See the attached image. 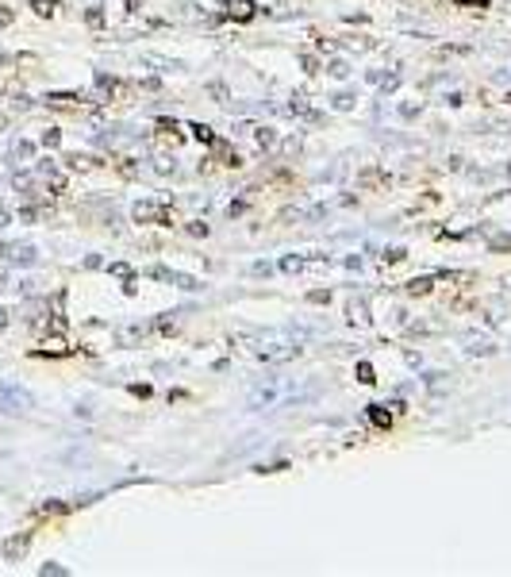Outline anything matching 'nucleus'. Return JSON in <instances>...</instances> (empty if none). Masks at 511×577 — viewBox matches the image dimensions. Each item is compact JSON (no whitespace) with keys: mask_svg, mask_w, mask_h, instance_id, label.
I'll use <instances>...</instances> for the list:
<instances>
[{"mask_svg":"<svg viewBox=\"0 0 511 577\" xmlns=\"http://www.w3.org/2000/svg\"><path fill=\"white\" fill-rule=\"evenodd\" d=\"M135 220H139V223H169V220H174V212H169V204L139 200V204H135Z\"/></svg>","mask_w":511,"mask_h":577,"instance_id":"f257e3e1","label":"nucleus"},{"mask_svg":"<svg viewBox=\"0 0 511 577\" xmlns=\"http://www.w3.org/2000/svg\"><path fill=\"white\" fill-rule=\"evenodd\" d=\"M231 19H239V24H246V19L258 16V4L254 0H231V12H227Z\"/></svg>","mask_w":511,"mask_h":577,"instance_id":"f03ea898","label":"nucleus"},{"mask_svg":"<svg viewBox=\"0 0 511 577\" xmlns=\"http://www.w3.org/2000/svg\"><path fill=\"white\" fill-rule=\"evenodd\" d=\"M39 355H54V358H58V355H69V343H66L62 335H54V339H47V343L39 346Z\"/></svg>","mask_w":511,"mask_h":577,"instance_id":"7ed1b4c3","label":"nucleus"},{"mask_svg":"<svg viewBox=\"0 0 511 577\" xmlns=\"http://www.w3.org/2000/svg\"><path fill=\"white\" fill-rule=\"evenodd\" d=\"M77 100H81L77 92H50V97H47V104H54V108H74Z\"/></svg>","mask_w":511,"mask_h":577,"instance_id":"20e7f679","label":"nucleus"},{"mask_svg":"<svg viewBox=\"0 0 511 577\" xmlns=\"http://www.w3.org/2000/svg\"><path fill=\"white\" fill-rule=\"evenodd\" d=\"M369 420L377 423V428H388V423H392V416H388L380 404H369Z\"/></svg>","mask_w":511,"mask_h":577,"instance_id":"39448f33","label":"nucleus"},{"mask_svg":"<svg viewBox=\"0 0 511 577\" xmlns=\"http://www.w3.org/2000/svg\"><path fill=\"white\" fill-rule=\"evenodd\" d=\"M24 551H27V535H19V539H12V543L4 546V558H19Z\"/></svg>","mask_w":511,"mask_h":577,"instance_id":"423d86ee","label":"nucleus"},{"mask_svg":"<svg viewBox=\"0 0 511 577\" xmlns=\"http://www.w3.org/2000/svg\"><path fill=\"white\" fill-rule=\"evenodd\" d=\"M254 139H258V147H273L277 135H273V127H254Z\"/></svg>","mask_w":511,"mask_h":577,"instance_id":"0eeeda50","label":"nucleus"},{"mask_svg":"<svg viewBox=\"0 0 511 577\" xmlns=\"http://www.w3.org/2000/svg\"><path fill=\"white\" fill-rule=\"evenodd\" d=\"M408 293H412V297H419V293H430V277H415V281H408Z\"/></svg>","mask_w":511,"mask_h":577,"instance_id":"6e6552de","label":"nucleus"},{"mask_svg":"<svg viewBox=\"0 0 511 577\" xmlns=\"http://www.w3.org/2000/svg\"><path fill=\"white\" fill-rule=\"evenodd\" d=\"M31 8H35V16H54V8H58V4H54V0H35Z\"/></svg>","mask_w":511,"mask_h":577,"instance_id":"1a4fd4ad","label":"nucleus"},{"mask_svg":"<svg viewBox=\"0 0 511 577\" xmlns=\"http://www.w3.org/2000/svg\"><path fill=\"white\" fill-rule=\"evenodd\" d=\"M66 165H69V170H89L92 158H85V154H69V158H66Z\"/></svg>","mask_w":511,"mask_h":577,"instance_id":"9d476101","label":"nucleus"},{"mask_svg":"<svg viewBox=\"0 0 511 577\" xmlns=\"http://www.w3.org/2000/svg\"><path fill=\"white\" fill-rule=\"evenodd\" d=\"M192 135H196L200 143H215V135H212V127H204V124H192Z\"/></svg>","mask_w":511,"mask_h":577,"instance_id":"9b49d317","label":"nucleus"},{"mask_svg":"<svg viewBox=\"0 0 511 577\" xmlns=\"http://www.w3.org/2000/svg\"><path fill=\"white\" fill-rule=\"evenodd\" d=\"M358 381H362V385H373V381H377V377H373V366L369 362L358 366Z\"/></svg>","mask_w":511,"mask_h":577,"instance_id":"f8f14e48","label":"nucleus"},{"mask_svg":"<svg viewBox=\"0 0 511 577\" xmlns=\"http://www.w3.org/2000/svg\"><path fill=\"white\" fill-rule=\"evenodd\" d=\"M12 258H16L19 266H31V262H35V250H31V247H19V250H16V254H12Z\"/></svg>","mask_w":511,"mask_h":577,"instance_id":"ddd939ff","label":"nucleus"},{"mask_svg":"<svg viewBox=\"0 0 511 577\" xmlns=\"http://www.w3.org/2000/svg\"><path fill=\"white\" fill-rule=\"evenodd\" d=\"M208 92H212V97H215V100H219V104H223V100H227V89H223V85H219V81H215V85H208Z\"/></svg>","mask_w":511,"mask_h":577,"instance_id":"4468645a","label":"nucleus"},{"mask_svg":"<svg viewBox=\"0 0 511 577\" xmlns=\"http://www.w3.org/2000/svg\"><path fill=\"white\" fill-rule=\"evenodd\" d=\"M189 235H208V223L192 220V223H189Z\"/></svg>","mask_w":511,"mask_h":577,"instance_id":"2eb2a0df","label":"nucleus"},{"mask_svg":"<svg viewBox=\"0 0 511 577\" xmlns=\"http://www.w3.org/2000/svg\"><path fill=\"white\" fill-rule=\"evenodd\" d=\"M89 24L100 27V24H104V12H100V8H89Z\"/></svg>","mask_w":511,"mask_h":577,"instance_id":"dca6fc26","label":"nucleus"},{"mask_svg":"<svg viewBox=\"0 0 511 577\" xmlns=\"http://www.w3.org/2000/svg\"><path fill=\"white\" fill-rule=\"evenodd\" d=\"M304 70H308V74H319V62H315L312 54H304Z\"/></svg>","mask_w":511,"mask_h":577,"instance_id":"f3484780","label":"nucleus"},{"mask_svg":"<svg viewBox=\"0 0 511 577\" xmlns=\"http://www.w3.org/2000/svg\"><path fill=\"white\" fill-rule=\"evenodd\" d=\"M42 143H47V147H58L62 135H58V131H47V135H42Z\"/></svg>","mask_w":511,"mask_h":577,"instance_id":"a211bd4d","label":"nucleus"},{"mask_svg":"<svg viewBox=\"0 0 511 577\" xmlns=\"http://www.w3.org/2000/svg\"><path fill=\"white\" fill-rule=\"evenodd\" d=\"M300 266H304L300 258H285V262H280V270H289V273H292V270H300Z\"/></svg>","mask_w":511,"mask_h":577,"instance_id":"6ab92c4d","label":"nucleus"},{"mask_svg":"<svg viewBox=\"0 0 511 577\" xmlns=\"http://www.w3.org/2000/svg\"><path fill=\"white\" fill-rule=\"evenodd\" d=\"M323 300H330V293H323V288H315V293H312V304H323Z\"/></svg>","mask_w":511,"mask_h":577,"instance_id":"aec40b11","label":"nucleus"},{"mask_svg":"<svg viewBox=\"0 0 511 577\" xmlns=\"http://www.w3.org/2000/svg\"><path fill=\"white\" fill-rule=\"evenodd\" d=\"M8 223H12V212L8 208H0V227H8Z\"/></svg>","mask_w":511,"mask_h":577,"instance_id":"412c9836","label":"nucleus"},{"mask_svg":"<svg viewBox=\"0 0 511 577\" xmlns=\"http://www.w3.org/2000/svg\"><path fill=\"white\" fill-rule=\"evenodd\" d=\"M458 4H473V8H488V0H458Z\"/></svg>","mask_w":511,"mask_h":577,"instance_id":"4be33fe9","label":"nucleus"},{"mask_svg":"<svg viewBox=\"0 0 511 577\" xmlns=\"http://www.w3.org/2000/svg\"><path fill=\"white\" fill-rule=\"evenodd\" d=\"M8 327V308H0V331Z\"/></svg>","mask_w":511,"mask_h":577,"instance_id":"5701e85b","label":"nucleus"}]
</instances>
